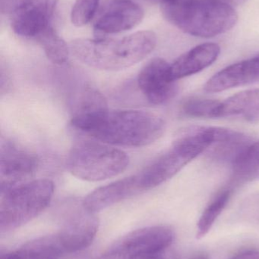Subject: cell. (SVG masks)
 I'll use <instances>...</instances> for the list:
<instances>
[{
    "label": "cell",
    "mask_w": 259,
    "mask_h": 259,
    "mask_svg": "<svg viewBox=\"0 0 259 259\" xmlns=\"http://www.w3.org/2000/svg\"><path fill=\"white\" fill-rule=\"evenodd\" d=\"M240 118L259 122V90H249L220 102L217 118Z\"/></svg>",
    "instance_id": "9a60e30c"
},
{
    "label": "cell",
    "mask_w": 259,
    "mask_h": 259,
    "mask_svg": "<svg viewBox=\"0 0 259 259\" xmlns=\"http://www.w3.org/2000/svg\"><path fill=\"white\" fill-rule=\"evenodd\" d=\"M231 196V190L227 189L219 193L211 201V203L202 213L198 222L196 238L199 240L203 238L211 231L214 222L229 202Z\"/></svg>",
    "instance_id": "ac0fdd59"
},
{
    "label": "cell",
    "mask_w": 259,
    "mask_h": 259,
    "mask_svg": "<svg viewBox=\"0 0 259 259\" xmlns=\"http://www.w3.org/2000/svg\"><path fill=\"white\" fill-rule=\"evenodd\" d=\"M237 20L234 6L223 0H193L173 24L192 36L209 38L229 31Z\"/></svg>",
    "instance_id": "5b68a950"
},
{
    "label": "cell",
    "mask_w": 259,
    "mask_h": 259,
    "mask_svg": "<svg viewBox=\"0 0 259 259\" xmlns=\"http://www.w3.org/2000/svg\"><path fill=\"white\" fill-rule=\"evenodd\" d=\"M157 44L156 34L141 30L121 39H77L70 42L75 57L103 71L126 69L147 57Z\"/></svg>",
    "instance_id": "6da1fadb"
},
{
    "label": "cell",
    "mask_w": 259,
    "mask_h": 259,
    "mask_svg": "<svg viewBox=\"0 0 259 259\" xmlns=\"http://www.w3.org/2000/svg\"><path fill=\"white\" fill-rule=\"evenodd\" d=\"M100 0H76L71 11V21L76 27L86 25L94 18Z\"/></svg>",
    "instance_id": "ffe728a7"
},
{
    "label": "cell",
    "mask_w": 259,
    "mask_h": 259,
    "mask_svg": "<svg viewBox=\"0 0 259 259\" xmlns=\"http://www.w3.org/2000/svg\"><path fill=\"white\" fill-rule=\"evenodd\" d=\"M236 182L246 183L259 179V141L251 143L232 164Z\"/></svg>",
    "instance_id": "2e32d148"
},
{
    "label": "cell",
    "mask_w": 259,
    "mask_h": 259,
    "mask_svg": "<svg viewBox=\"0 0 259 259\" xmlns=\"http://www.w3.org/2000/svg\"><path fill=\"white\" fill-rule=\"evenodd\" d=\"M58 0H22L20 6L51 18Z\"/></svg>",
    "instance_id": "7402d4cb"
},
{
    "label": "cell",
    "mask_w": 259,
    "mask_h": 259,
    "mask_svg": "<svg viewBox=\"0 0 259 259\" xmlns=\"http://www.w3.org/2000/svg\"><path fill=\"white\" fill-rule=\"evenodd\" d=\"M170 66L164 59L155 58L138 74V88L152 104H165L177 94V85L170 77Z\"/></svg>",
    "instance_id": "9c48e42d"
},
{
    "label": "cell",
    "mask_w": 259,
    "mask_h": 259,
    "mask_svg": "<svg viewBox=\"0 0 259 259\" xmlns=\"http://www.w3.org/2000/svg\"><path fill=\"white\" fill-rule=\"evenodd\" d=\"M220 102L208 99L191 98L182 105V114L192 118H217Z\"/></svg>",
    "instance_id": "d6986e66"
},
{
    "label": "cell",
    "mask_w": 259,
    "mask_h": 259,
    "mask_svg": "<svg viewBox=\"0 0 259 259\" xmlns=\"http://www.w3.org/2000/svg\"><path fill=\"white\" fill-rule=\"evenodd\" d=\"M71 108V125L82 132L97 117L109 110L104 96L90 84H85L79 88Z\"/></svg>",
    "instance_id": "4fadbf2b"
},
{
    "label": "cell",
    "mask_w": 259,
    "mask_h": 259,
    "mask_svg": "<svg viewBox=\"0 0 259 259\" xmlns=\"http://www.w3.org/2000/svg\"><path fill=\"white\" fill-rule=\"evenodd\" d=\"M36 39L50 62L58 65H63L67 62L69 47L53 27H47Z\"/></svg>",
    "instance_id": "e0dca14e"
},
{
    "label": "cell",
    "mask_w": 259,
    "mask_h": 259,
    "mask_svg": "<svg viewBox=\"0 0 259 259\" xmlns=\"http://www.w3.org/2000/svg\"><path fill=\"white\" fill-rule=\"evenodd\" d=\"M223 1L226 2L228 4L231 5V6H240V5L244 4L247 0H223Z\"/></svg>",
    "instance_id": "d4e9b609"
},
{
    "label": "cell",
    "mask_w": 259,
    "mask_h": 259,
    "mask_svg": "<svg viewBox=\"0 0 259 259\" xmlns=\"http://www.w3.org/2000/svg\"><path fill=\"white\" fill-rule=\"evenodd\" d=\"M54 184L48 179L27 181L1 193L0 231L17 229L38 217L50 205Z\"/></svg>",
    "instance_id": "3957f363"
},
{
    "label": "cell",
    "mask_w": 259,
    "mask_h": 259,
    "mask_svg": "<svg viewBox=\"0 0 259 259\" xmlns=\"http://www.w3.org/2000/svg\"><path fill=\"white\" fill-rule=\"evenodd\" d=\"M39 158L24 146L10 140L0 148V192L27 182L38 170Z\"/></svg>",
    "instance_id": "52a82bcc"
},
{
    "label": "cell",
    "mask_w": 259,
    "mask_h": 259,
    "mask_svg": "<svg viewBox=\"0 0 259 259\" xmlns=\"http://www.w3.org/2000/svg\"><path fill=\"white\" fill-rule=\"evenodd\" d=\"M257 82H259V55L224 68L211 77L204 88L208 93H219Z\"/></svg>",
    "instance_id": "7c38bea8"
},
{
    "label": "cell",
    "mask_w": 259,
    "mask_h": 259,
    "mask_svg": "<svg viewBox=\"0 0 259 259\" xmlns=\"http://www.w3.org/2000/svg\"><path fill=\"white\" fill-rule=\"evenodd\" d=\"M139 259H178V257L173 251L170 250L168 248L164 250L145 255Z\"/></svg>",
    "instance_id": "603a6c76"
},
{
    "label": "cell",
    "mask_w": 259,
    "mask_h": 259,
    "mask_svg": "<svg viewBox=\"0 0 259 259\" xmlns=\"http://www.w3.org/2000/svg\"><path fill=\"white\" fill-rule=\"evenodd\" d=\"M144 18V10L132 0H111L94 24V30L103 34L126 31Z\"/></svg>",
    "instance_id": "30bf717a"
},
{
    "label": "cell",
    "mask_w": 259,
    "mask_h": 259,
    "mask_svg": "<svg viewBox=\"0 0 259 259\" xmlns=\"http://www.w3.org/2000/svg\"><path fill=\"white\" fill-rule=\"evenodd\" d=\"M193 0H161V11L167 21L173 24L181 12Z\"/></svg>",
    "instance_id": "44dd1931"
},
{
    "label": "cell",
    "mask_w": 259,
    "mask_h": 259,
    "mask_svg": "<svg viewBox=\"0 0 259 259\" xmlns=\"http://www.w3.org/2000/svg\"><path fill=\"white\" fill-rule=\"evenodd\" d=\"M230 259H259V251L255 249L244 251L234 255Z\"/></svg>",
    "instance_id": "cb8c5ba5"
},
{
    "label": "cell",
    "mask_w": 259,
    "mask_h": 259,
    "mask_svg": "<svg viewBox=\"0 0 259 259\" xmlns=\"http://www.w3.org/2000/svg\"><path fill=\"white\" fill-rule=\"evenodd\" d=\"M190 259H208V258L207 255H204V254H199V255H194Z\"/></svg>",
    "instance_id": "484cf974"
},
{
    "label": "cell",
    "mask_w": 259,
    "mask_h": 259,
    "mask_svg": "<svg viewBox=\"0 0 259 259\" xmlns=\"http://www.w3.org/2000/svg\"><path fill=\"white\" fill-rule=\"evenodd\" d=\"M143 192L137 174L97 189L87 196L82 205L88 211L98 212Z\"/></svg>",
    "instance_id": "8fae6325"
},
{
    "label": "cell",
    "mask_w": 259,
    "mask_h": 259,
    "mask_svg": "<svg viewBox=\"0 0 259 259\" xmlns=\"http://www.w3.org/2000/svg\"><path fill=\"white\" fill-rule=\"evenodd\" d=\"M220 53L217 44L206 42L200 44L179 56L170 66L172 80L176 81L203 71L212 65Z\"/></svg>",
    "instance_id": "5bb4252c"
},
{
    "label": "cell",
    "mask_w": 259,
    "mask_h": 259,
    "mask_svg": "<svg viewBox=\"0 0 259 259\" xmlns=\"http://www.w3.org/2000/svg\"><path fill=\"white\" fill-rule=\"evenodd\" d=\"M165 131L162 118L138 110H107L96 118L86 134L113 146L141 147L158 140Z\"/></svg>",
    "instance_id": "7a4b0ae2"
},
{
    "label": "cell",
    "mask_w": 259,
    "mask_h": 259,
    "mask_svg": "<svg viewBox=\"0 0 259 259\" xmlns=\"http://www.w3.org/2000/svg\"><path fill=\"white\" fill-rule=\"evenodd\" d=\"M99 228L95 213L82 208L71 210L57 233L66 253L83 250L92 243Z\"/></svg>",
    "instance_id": "ba28073f"
},
{
    "label": "cell",
    "mask_w": 259,
    "mask_h": 259,
    "mask_svg": "<svg viewBox=\"0 0 259 259\" xmlns=\"http://www.w3.org/2000/svg\"><path fill=\"white\" fill-rule=\"evenodd\" d=\"M129 163V157L120 149L106 143L80 140L70 151L67 168L76 178L94 182L120 175Z\"/></svg>",
    "instance_id": "277c9868"
},
{
    "label": "cell",
    "mask_w": 259,
    "mask_h": 259,
    "mask_svg": "<svg viewBox=\"0 0 259 259\" xmlns=\"http://www.w3.org/2000/svg\"><path fill=\"white\" fill-rule=\"evenodd\" d=\"M174 234L167 226L135 230L119 239L96 259H139L168 249Z\"/></svg>",
    "instance_id": "8992f818"
},
{
    "label": "cell",
    "mask_w": 259,
    "mask_h": 259,
    "mask_svg": "<svg viewBox=\"0 0 259 259\" xmlns=\"http://www.w3.org/2000/svg\"><path fill=\"white\" fill-rule=\"evenodd\" d=\"M18 251H19V250H18ZM20 254H21V253H20ZM21 258H22V259H24V258H23L22 255H21Z\"/></svg>",
    "instance_id": "4316f807"
}]
</instances>
